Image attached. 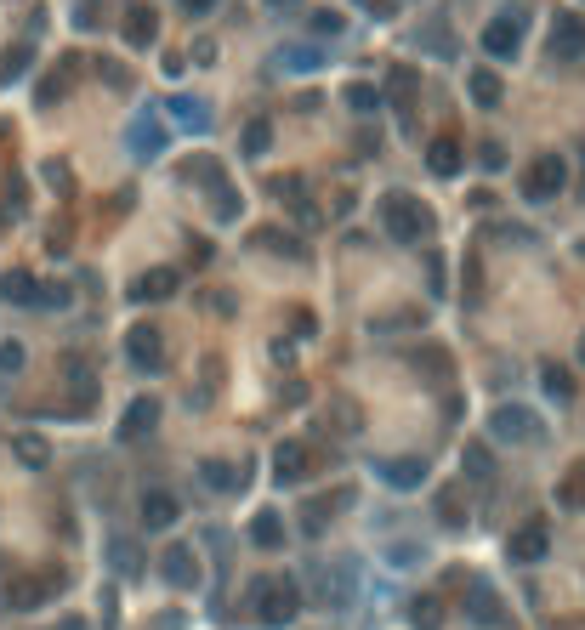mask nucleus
Listing matches in <instances>:
<instances>
[{
  "label": "nucleus",
  "mask_w": 585,
  "mask_h": 630,
  "mask_svg": "<svg viewBox=\"0 0 585 630\" xmlns=\"http://www.w3.org/2000/svg\"><path fill=\"white\" fill-rule=\"evenodd\" d=\"M250 540L262 545V551H279V545H284V523H279V511H262V517L250 523Z\"/></svg>",
  "instance_id": "25"
},
{
  "label": "nucleus",
  "mask_w": 585,
  "mask_h": 630,
  "mask_svg": "<svg viewBox=\"0 0 585 630\" xmlns=\"http://www.w3.org/2000/svg\"><path fill=\"white\" fill-rule=\"evenodd\" d=\"M211 205H216V216H222V222H239V193H233L222 176L211 182Z\"/></svg>",
  "instance_id": "30"
},
{
  "label": "nucleus",
  "mask_w": 585,
  "mask_h": 630,
  "mask_svg": "<svg viewBox=\"0 0 585 630\" xmlns=\"http://www.w3.org/2000/svg\"><path fill=\"white\" fill-rule=\"evenodd\" d=\"M313 29H319V35H336L341 18H336V12H313Z\"/></svg>",
  "instance_id": "40"
},
{
  "label": "nucleus",
  "mask_w": 585,
  "mask_h": 630,
  "mask_svg": "<svg viewBox=\"0 0 585 630\" xmlns=\"http://www.w3.org/2000/svg\"><path fill=\"white\" fill-rule=\"evenodd\" d=\"M546 386H551V398H568V369L546 364Z\"/></svg>",
  "instance_id": "38"
},
{
  "label": "nucleus",
  "mask_w": 585,
  "mask_h": 630,
  "mask_svg": "<svg viewBox=\"0 0 585 630\" xmlns=\"http://www.w3.org/2000/svg\"><path fill=\"white\" fill-rule=\"evenodd\" d=\"M534 432H540V420H534V409H523V403H506V409L489 415V438H500V443H529Z\"/></svg>",
  "instance_id": "4"
},
{
  "label": "nucleus",
  "mask_w": 585,
  "mask_h": 630,
  "mask_svg": "<svg viewBox=\"0 0 585 630\" xmlns=\"http://www.w3.org/2000/svg\"><path fill=\"white\" fill-rule=\"evenodd\" d=\"M0 296L12 301V307H40V284L29 279V273H6V279H0Z\"/></svg>",
  "instance_id": "20"
},
{
  "label": "nucleus",
  "mask_w": 585,
  "mask_h": 630,
  "mask_svg": "<svg viewBox=\"0 0 585 630\" xmlns=\"http://www.w3.org/2000/svg\"><path fill=\"white\" fill-rule=\"evenodd\" d=\"M387 233L398 239V245H421L426 233H432V210L415 199V193H387Z\"/></svg>",
  "instance_id": "1"
},
{
  "label": "nucleus",
  "mask_w": 585,
  "mask_h": 630,
  "mask_svg": "<svg viewBox=\"0 0 585 630\" xmlns=\"http://www.w3.org/2000/svg\"><path fill=\"white\" fill-rule=\"evenodd\" d=\"M29 57H35V46H29V40H18V46H6V57H0V80H23V69H29Z\"/></svg>",
  "instance_id": "27"
},
{
  "label": "nucleus",
  "mask_w": 585,
  "mask_h": 630,
  "mask_svg": "<svg viewBox=\"0 0 585 630\" xmlns=\"http://www.w3.org/2000/svg\"><path fill=\"white\" fill-rule=\"evenodd\" d=\"M273 63H279L284 74H313V69H324V52L319 46H279Z\"/></svg>",
  "instance_id": "18"
},
{
  "label": "nucleus",
  "mask_w": 585,
  "mask_h": 630,
  "mask_svg": "<svg viewBox=\"0 0 585 630\" xmlns=\"http://www.w3.org/2000/svg\"><path fill=\"white\" fill-rule=\"evenodd\" d=\"M506 551H512V562H540L551 551V534L540 523H529V528H517V534H512V545H506Z\"/></svg>",
  "instance_id": "15"
},
{
  "label": "nucleus",
  "mask_w": 585,
  "mask_h": 630,
  "mask_svg": "<svg viewBox=\"0 0 585 630\" xmlns=\"http://www.w3.org/2000/svg\"><path fill=\"white\" fill-rule=\"evenodd\" d=\"M205 483H211V489H239V477H233L228 466H205Z\"/></svg>",
  "instance_id": "37"
},
{
  "label": "nucleus",
  "mask_w": 585,
  "mask_h": 630,
  "mask_svg": "<svg viewBox=\"0 0 585 630\" xmlns=\"http://www.w3.org/2000/svg\"><path fill=\"white\" fill-rule=\"evenodd\" d=\"M256 250H273V256H302V239L290 228H262L256 233Z\"/></svg>",
  "instance_id": "24"
},
{
  "label": "nucleus",
  "mask_w": 585,
  "mask_h": 630,
  "mask_svg": "<svg viewBox=\"0 0 585 630\" xmlns=\"http://www.w3.org/2000/svg\"><path fill=\"white\" fill-rule=\"evenodd\" d=\"M546 52L557 57V63H574V57H585V18H574V12H557V18H551Z\"/></svg>",
  "instance_id": "3"
},
{
  "label": "nucleus",
  "mask_w": 585,
  "mask_h": 630,
  "mask_svg": "<svg viewBox=\"0 0 585 630\" xmlns=\"http://www.w3.org/2000/svg\"><path fill=\"white\" fill-rule=\"evenodd\" d=\"M273 142V131H267V120H250L245 125V137H239V148H245L250 159H262V148Z\"/></svg>",
  "instance_id": "32"
},
{
  "label": "nucleus",
  "mask_w": 585,
  "mask_h": 630,
  "mask_svg": "<svg viewBox=\"0 0 585 630\" xmlns=\"http://www.w3.org/2000/svg\"><path fill=\"white\" fill-rule=\"evenodd\" d=\"M409 625L415 630H438L444 625V602H438V596H415V602H409Z\"/></svg>",
  "instance_id": "26"
},
{
  "label": "nucleus",
  "mask_w": 585,
  "mask_h": 630,
  "mask_svg": "<svg viewBox=\"0 0 585 630\" xmlns=\"http://www.w3.org/2000/svg\"><path fill=\"white\" fill-rule=\"evenodd\" d=\"M154 420H160V403H154V398L125 403V415H120V438H148V432H154Z\"/></svg>",
  "instance_id": "14"
},
{
  "label": "nucleus",
  "mask_w": 585,
  "mask_h": 630,
  "mask_svg": "<svg viewBox=\"0 0 585 630\" xmlns=\"http://www.w3.org/2000/svg\"><path fill=\"white\" fill-rule=\"evenodd\" d=\"M421 562V545H392V568H415Z\"/></svg>",
  "instance_id": "39"
},
{
  "label": "nucleus",
  "mask_w": 585,
  "mask_h": 630,
  "mask_svg": "<svg viewBox=\"0 0 585 630\" xmlns=\"http://www.w3.org/2000/svg\"><path fill=\"white\" fill-rule=\"evenodd\" d=\"M160 574L171 579L177 591H194V585H199V562H194V551H188V545H171V551L160 557Z\"/></svg>",
  "instance_id": "12"
},
{
  "label": "nucleus",
  "mask_w": 585,
  "mask_h": 630,
  "mask_svg": "<svg viewBox=\"0 0 585 630\" xmlns=\"http://www.w3.org/2000/svg\"><path fill=\"white\" fill-rule=\"evenodd\" d=\"M23 369V347L18 341H0V375H18Z\"/></svg>",
  "instance_id": "36"
},
{
  "label": "nucleus",
  "mask_w": 585,
  "mask_h": 630,
  "mask_svg": "<svg viewBox=\"0 0 585 630\" xmlns=\"http://www.w3.org/2000/svg\"><path fill=\"white\" fill-rule=\"evenodd\" d=\"M341 506H353V489H330V494H319V500H307L302 506V528L307 534H324Z\"/></svg>",
  "instance_id": "10"
},
{
  "label": "nucleus",
  "mask_w": 585,
  "mask_h": 630,
  "mask_svg": "<svg viewBox=\"0 0 585 630\" xmlns=\"http://www.w3.org/2000/svg\"><path fill=\"white\" fill-rule=\"evenodd\" d=\"M125 142H131V154H137V159H154L165 148L160 114H154V108H137V114H131V131H125Z\"/></svg>",
  "instance_id": "9"
},
{
  "label": "nucleus",
  "mask_w": 585,
  "mask_h": 630,
  "mask_svg": "<svg viewBox=\"0 0 585 630\" xmlns=\"http://www.w3.org/2000/svg\"><path fill=\"white\" fill-rule=\"evenodd\" d=\"M381 477H387L392 489H421V483H426V466H421V460H387V466H381Z\"/></svg>",
  "instance_id": "22"
},
{
  "label": "nucleus",
  "mask_w": 585,
  "mask_h": 630,
  "mask_svg": "<svg viewBox=\"0 0 585 630\" xmlns=\"http://www.w3.org/2000/svg\"><path fill=\"white\" fill-rule=\"evenodd\" d=\"M154 35H160V18H154V12H148V6H131V12H125V46H154Z\"/></svg>",
  "instance_id": "17"
},
{
  "label": "nucleus",
  "mask_w": 585,
  "mask_h": 630,
  "mask_svg": "<svg viewBox=\"0 0 585 630\" xmlns=\"http://www.w3.org/2000/svg\"><path fill=\"white\" fill-rule=\"evenodd\" d=\"M63 591V574H29V579H12L6 585V608H18V613H29V608H40L46 596H57Z\"/></svg>",
  "instance_id": "6"
},
{
  "label": "nucleus",
  "mask_w": 585,
  "mask_h": 630,
  "mask_svg": "<svg viewBox=\"0 0 585 630\" xmlns=\"http://www.w3.org/2000/svg\"><path fill=\"white\" fill-rule=\"evenodd\" d=\"M125 358H131L137 369H148V375H154V369L165 364V341H160V330H154V324H137V330H125Z\"/></svg>",
  "instance_id": "7"
},
{
  "label": "nucleus",
  "mask_w": 585,
  "mask_h": 630,
  "mask_svg": "<svg viewBox=\"0 0 585 630\" xmlns=\"http://www.w3.org/2000/svg\"><path fill=\"white\" fill-rule=\"evenodd\" d=\"M472 103H483V108H495V103H500V80H495L489 69L472 74Z\"/></svg>",
  "instance_id": "31"
},
{
  "label": "nucleus",
  "mask_w": 585,
  "mask_h": 630,
  "mask_svg": "<svg viewBox=\"0 0 585 630\" xmlns=\"http://www.w3.org/2000/svg\"><path fill=\"white\" fill-rule=\"evenodd\" d=\"M296 608H302L296 579H267V585H256V619H262V625H290Z\"/></svg>",
  "instance_id": "2"
},
{
  "label": "nucleus",
  "mask_w": 585,
  "mask_h": 630,
  "mask_svg": "<svg viewBox=\"0 0 585 630\" xmlns=\"http://www.w3.org/2000/svg\"><path fill=\"white\" fill-rule=\"evenodd\" d=\"M426 165H432V176H461V154H455V142H432Z\"/></svg>",
  "instance_id": "28"
},
{
  "label": "nucleus",
  "mask_w": 585,
  "mask_h": 630,
  "mask_svg": "<svg viewBox=\"0 0 585 630\" xmlns=\"http://www.w3.org/2000/svg\"><path fill=\"white\" fill-rule=\"evenodd\" d=\"M563 182H568V165H563V154H540L529 165V176H523V188H529V199H557L563 193Z\"/></svg>",
  "instance_id": "5"
},
{
  "label": "nucleus",
  "mask_w": 585,
  "mask_h": 630,
  "mask_svg": "<svg viewBox=\"0 0 585 630\" xmlns=\"http://www.w3.org/2000/svg\"><path fill=\"white\" fill-rule=\"evenodd\" d=\"M137 511H142V528H154V534H160V528H171L182 517V506H177V494H171V489H148Z\"/></svg>",
  "instance_id": "11"
},
{
  "label": "nucleus",
  "mask_w": 585,
  "mask_h": 630,
  "mask_svg": "<svg viewBox=\"0 0 585 630\" xmlns=\"http://www.w3.org/2000/svg\"><path fill=\"white\" fill-rule=\"evenodd\" d=\"M165 114H171L182 131H205V125H211V114H205V103H199V97H171V103H165Z\"/></svg>",
  "instance_id": "19"
},
{
  "label": "nucleus",
  "mask_w": 585,
  "mask_h": 630,
  "mask_svg": "<svg viewBox=\"0 0 585 630\" xmlns=\"http://www.w3.org/2000/svg\"><path fill=\"white\" fill-rule=\"evenodd\" d=\"M211 57H216V40L199 35V40H194V63H211Z\"/></svg>",
  "instance_id": "41"
},
{
  "label": "nucleus",
  "mask_w": 585,
  "mask_h": 630,
  "mask_svg": "<svg viewBox=\"0 0 585 630\" xmlns=\"http://www.w3.org/2000/svg\"><path fill=\"white\" fill-rule=\"evenodd\" d=\"M262 6H279V12H284V6H296V0H262Z\"/></svg>",
  "instance_id": "43"
},
{
  "label": "nucleus",
  "mask_w": 585,
  "mask_h": 630,
  "mask_svg": "<svg viewBox=\"0 0 585 630\" xmlns=\"http://www.w3.org/2000/svg\"><path fill=\"white\" fill-rule=\"evenodd\" d=\"M74 74H80V57H63V63H57V69L35 86V103H40V108H52L57 97H63V91L74 86Z\"/></svg>",
  "instance_id": "13"
},
{
  "label": "nucleus",
  "mask_w": 585,
  "mask_h": 630,
  "mask_svg": "<svg viewBox=\"0 0 585 630\" xmlns=\"http://www.w3.org/2000/svg\"><path fill=\"white\" fill-rule=\"evenodd\" d=\"M472 619L478 625H506V608H500V596L489 585H472Z\"/></svg>",
  "instance_id": "23"
},
{
  "label": "nucleus",
  "mask_w": 585,
  "mask_h": 630,
  "mask_svg": "<svg viewBox=\"0 0 585 630\" xmlns=\"http://www.w3.org/2000/svg\"><path fill=\"white\" fill-rule=\"evenodd\" d=\"M302 466H307L302 443H279V449H273V477H279V483H296V477H302Z\"/></svg>",
  "instance_id": "21"
},
{
  "label": "nucleus",
  "mask_w": 585,
  "mask_h": 630,
  "mask_svg": "<svg viewBox=\"0 0 585 630\" xmlns=\"http://www.w3.org/2000/svg\"><path fill=\"white\" fill-rule=\"evenodd\" d=\"M171 290H177V273H171V267H154V273H142L125 296H131V301H165Z\"/></svg>",
  "instance_id": "16"
},
{
  "label": "nucleus",
  "mask_w": 585,
  "mask_h": 630,
  "mask_svg": "<svg viewBox=\"0 0 585 630\" xmlns=\"http://www.w3.org/2000/svg\"><path fill=\"white\" fill-rule=\"evenodd\" d=\"M517 46H523V18H517V12H506V18H495L483 29V52L495 57V63L517 57Z\"/></svg>",
  "instance_id": "8"
},
{
  "label": "nucleus",
  "mask_w": 585,
  "mask_h": 630,
  "mask_svg": "<svg viewBox=\"0 0 585 630\" xmlns=\"http://www.w3.org/2000/svg\"><path fill=\"white\" fill-rule=\"evenodd\" d=\"M415 91H421V74L409 69V63H404V69H392V97H398V103H409Z\"/></svg>",
  "instance_id": "33"
},
{
  "label": "nucleus",
  "mask_w": 585,
  "mask_h": 630,
  "mask_svg": "<svg viewBox=\"0 0 585 630\" xmlns=\"http://www.w3.org/2000/svg\"><path fill=\"white\" fill-rule=\"evenodd\" d=\"M489 472H495V460H489V449H483V443H472V449H466V477H478V483H483Z\"/></svg>",
  "instance_id": "34"
},
{
  "label": "nucleus",
  "mask_w": 585,
  "mask_h": 630,
  "mask_svg": "<svg viewBox=\"0 0 585 630\" xmlns=\"http://www.w3.org/2000/svg\"><path fill=\"white\" fill-rule=\"evenodd\" d=\"M347 108H353V114H375V108H381V91H375L370 80H353V86H347Z\"/></svg>",
  "instance_id": "29"
},
{
  "label": "nucleus",
  "mask_w": 585,
  "mask_h": 630,
  "mask_svg": "<svg viewBox=\"0 0 585 630\" xmlns=\"http://www.w3.org/2000/svg\"><path fill=\"white\" fill-rule=\"evenodd\" d=\"M182 6H188V12H194V18H205V12H211L216 0H182Z\"/></svg>",
  "instance_id": "42"
},
{
  "label": "nucleus",
  "mask_w": 585,
  "mask_h": 630,
  "mask_svg": "<svg viewBox=\"0 0 585 630\" xmlns=\"http://www.w3.org/2000/svg\"><path fill=\"white\" fill-rule=\"evenodd\" d=\"M12 449H18L23 466H46V443H40V438H18Z\"/></svg>",
  "instance_id": "35"
}]
</instances>
